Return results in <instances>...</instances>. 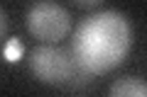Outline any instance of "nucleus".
<instances>
[{
  "instance_id": "nucleus-1",
  "label": "nucleus",
  "mask_w": 147,
  "mask_h": 97,
  "mask_svg": "<svg viewBox=\"0 0 147 97\" xmlns=\"http://www.w3.org/2000/svg\"><path fill=\"white\" fill-rule=\"evenodd\" d=\"M132 49V24L118 10H100L79 22L71 36V56L88 75H103L123 66Z\"/></svg>"
},
{
  "instance_id": "nucleus-2",
  "label": "nucleus",
  "mask_w": 147,
  "mask_h": 97,
  "mask_svg": "<svg viewBox=\"0 0 147 97\" xmlns=\"http://www.w3.org/2000/svg\"><path fill=\"white\" fill-rule=\"evenodd\" d=\"M30 73L34 75V80L44 82V85L76 87V78L84 71L76 66L71 51H66L57 44H42L32 49L30 53Z\"/></svg>"
},
{
  "instance_id": "nucleus-3",
  "label": "nucleus",
  "mask_w": 147,
  "mask_h": 97,
  "mask_svg": "<svg viewBox=\"0 0 147 97\" xmlns=\"http://www.w3.org/2000/svg\"><path fill=\"white\" fill-rule=\"evenodd\" d=\"M25 24L34 39L44 41V44H57L71 32V15L66 7L49 3V0H39L27 10Z\"/></svg>"
},
{
  "instance_id": "nucleus-4",
  "label": "nucleus",
  "mask_w": 147,
  "mask_h": 97,
  "mask_svg": "<svg viewBox=\"0 0 147 97\" xmlns=\"http://www.w3.org/2000/svg\"><path fill=\"white\" fill-rule=\"evenodd\" d=\"M110 97H145L147 95V82L142 78H132V75H125V78H118L108 90Z\"/></svg>"
},
{
  "instance_id": "nucleus-5",
  "label": "nucleus",
  "mask_w": 147,
  "mask_h": 97,
  "mask_svg": "<svg viewBox=\"0 0 147 97\" xmlns=\"http://www.w3.org/2000/svg\"><path fill=\"white\" fill-rule=\"evenodd\" d=\"M5 58L7 61H17V58H22V44H20V39H10L5 44Z\"/></svg>"
},
{
  "instance_id": "nucleus-6",
  "label": "nucleus",
  "mask_w": 147,
  "mask_h": 97,
  "mask_svg": "<svg viewBox=\"0 0 147 97\" xmlns=\"http://www.w3.org/2000/svg\"><path fill=\"white\" fill-rule=\"evenodd\" d=\"M76 7H84V10H93V7H98L103 0H71Z\"/></svg>"
},
{
  "instance_id": "nucleus-7",
  "label": "nucleus",
  "mask_w": 147,
  "mask_h": 97,
  "mask_svg": "<svg viewBox=\"0 0 147 97\" xmlns=\"http://www.w3.org/2000/svg\"><path fill=\"white\" fill-rule=\"evenodd\" d=\"M5 32H7V12L0 7V39L5 36Z\"/></svg>"
}]
</instances>
